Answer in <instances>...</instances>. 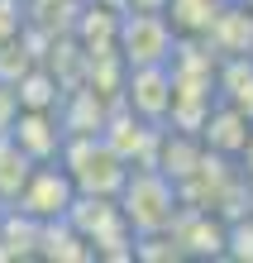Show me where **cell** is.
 I'll return each instance as SVG.
<instances>
[{
    "label": "cell",
    "instance_id": "cell-1",
    "mask_svg": "<svg viewBox=\"0 0 253 263\" xmlns=\"http://www.w3.org/2000/svg\"><path fill=\"white\" fill-rule=\"evenodd\" d=\"M124 220H129L134 235H158V230H167L177 220L182 211V196H177V182L167 173H158L153 163H139L129 167V177H124V187L115 192Z\"/></svg>",
    "mask_w": 253,
    "mask_h": 263
},
{
    "label": "cell",
    "instance_id": "cell-2",
    "mask_svg": "<svg viewBox=\"0 0 253 263\" xmlns=\"http://www.w3.org/2000/svg\"><path fill=\"white\" fill-rule=\"evenodd\" d=\"M57 163L67 167L76 192H86V196H115L124 187V177H129V163H124L101 134H67Z\"/></svg>",
    "mask_w": 253,
    "mask_h": 263
},
{
    "label": "cell",
    "instance_id": "cell-3",
    "mask_svg": "<svg viewBox=\"0 0 253 263\" xmlns=\"http://www.w3.org/2000/svg\"><path fill=\"white\" fill-rule=\"evenodd\" d=\"M67 225L91 244V258H134V230L115 196L76 192V201L67 206Z\"/></svg>",
    "mask_w": 253,
    "mask_h": 263
},
{
    "label": "cell",
    "instance_id": "cell-4",
    "mask_svg": "<svg viewBox=\"0 0 253 263\" xmlns=\"http://www.w3.org/2000/svg\"><path fill=\"white\" fill-rule=\"evenodd\" d=\"M177 48L163 10H120V29H115V53L124 58V67H148V63H167Z\"/></svg>",
    "mask_w": 253,
    "mask_h": 263
},
{
    "label": "cell",
    "instance_id": "cell-5",
    "mask_svg": "<svg viewBox=\"0 0 253 263\" xmlns=\"http://www.w3.org/2000/svg\"><path fill=\"white\" fill-rule=\"evenodd\" d=\"M72 201H76V182L67 177V167L62 163H34L29 177H24V187H20V196H14L10 206L34 215V220H62Z\"/></svg>",
    "mask_w": 253,
    "mask_h": 263
},
{
    "label": "cell",
    "instance_id": "cell-6",
    "mask_svg": "<svg viewBox=\"0 0 253 263\" xmlns=\"http://www.w3.org/2000/svg\"><path fill=\"white\" fill-rule=\"evenodd\" d=\"M120 105H124V110H134L139 120L167 125V110H172V72H167V63H148V67H124Z\"/></svg>",
    "mask_w": 253,
    "mask_h": 263
},
{
    "label": "cell",
    "instance_id": "cell-7",
    "mask_svg": "<svg viewBox=\"0 0 253 263\" xmlns=\"http://www.w3.org/2000/svg\"><path fill=\"white\" fill-rule=\"evenodd\" d=\"M158 134H163V125H153V120H139L134 110H124V105H115V110L105 115V125H101V139H105V144L115 148L129 167L153 163V153H158Z\"/></svg>",
    "mask_w": 253,
    "mask_h": 263
},
{
    "label": "cell",
    "instance_id": "cell-8",
    "mask_svg": "<svg viewBox=\"0 0 253 263\" xmlns=\"http://www.w3.org/2000/svg\"><path fill=\"white\" fill-rule=\"evenodd\" d=\"M167 235L177 239L182 258H225V220H220L215 211L182 206L177 220L167 225Z\"/></svg>",
    "mask_w": 253,
    "mask_h": 263
},
{
    "label": "cell",
    "instance_id": "cell-9",
    "mask_svg": "<svg viewBox=\"0 0 253 263\" xmlns=\"http://www.w3.org/2000/svg\"><path fill=\"white\" fill-rule=\"evenodd\" d=\"M10 139H14V144H20L34 163H57L67 129H62L57 110H20V115H14V125H10Z\"/></svg>",
    "mask_w": 253,
    "mask_h": 263
},
{
    "label": "cell",
    "instance_id": "cell-10",
    "mask_svg": "<svg viewBox=\"0 0 253 263\" xmlns=\"http://www.w3.org/2000/svg\"><path fill=\"white\" fill-rule=\"evenodd\" d=\"M201 43H205L215 58L253 53V10H244L239 0H220V10H215L210 29L201 34Z\"/></svg>",
    "mask_w": 253,
    "mask_h": 263
},
{
    "label": "cell",
    "instance_id": "cell-11",
    "mask_svg": "<svg viewBox=\"0 0 253 263\" xmlns=\"http://www.w3.org/2000/svg\"><path fill=\"white\" fill-rule=\"evenodd\" d=\"M253 134V120L244 110H234V105L215 101L210 110H205V125H201V144L210 153H225V158H239V148L248 144Z\"/></svg>",
    "mask_w": 253,
    "mask_h": 263
},
{
    "label": "cell",
    "instance_id": "cell-12",
    "mask_svg": "<svg viewBox=\"0 0 253 263\" xmlns=\"http://www.w3.org/2000/svg\"><path fill=\"white\" fill-rule=\"evenodd\" d=\"M215 101L234 105L253 120V53L239 58H220L215 63Z\"/></svg>",
    "mask_w": 253,
    "mask_h": 263
},
{
    "label": "cell",
    "instance_id": "cell-13",
    "mask_svg": "<svg viewBox=\"0 0 253 263\" xmlns=\"http://www.w3.org/2000/svg\"><path fill=\"white\" fill-rule=\"evenodd\" d=\"M10 86H14V96H20V110H57L62 91H67L48 63H34L29 72H20V82H10Z\"/></svg>",
    "mask_w": 253,
    "mask_h": 263
},
{
    "label": "cell",
    "instance_id": "cell-14",
    "mask_svg": "<svg viewBox=\"0 0 253 263\" xmlns=\"http://www.w3.org/2000/svg\"><path fill=\"white\" fill-rule=\"evenodd\" d=\"M38 258L86 263V258H91V244L67 225V215H62V220H43V230H38Z\"/></svg>",
    "mask_w": 253,
    "mask_h": 263
},
{
    "label": "cell",
    "instance_id": "cell-15",
    "mask_svg": "<svg viewBox=\"0 0 253 263\" xmlns=\"http://www.w3.org/2000/svg\"><path fill=\"white\" fill-rule=\"evenodd\" d=\"M215 10H220V0H167L163 5V14H167V24H172L177 39H201L205 29H210Z\"/></svg>",
    "mask_w": 253,
    "mask_h": 263
},
{
    "label": "cell",
    "instance_id": "cell-16",
    "mask_svg": "<svg viewBox=\"0 0 253 263\" xmlns=\"http://www.w3.org/2000/svg\"><path fill=\"white\" fill-rule=\"evenodd\" d=\"M29 167H34V158L14 144L10 134H0V211L10 206L14 196H20V187H24V177H29Z\"/></svg>",
    "mask_w": 253,
    "mask_h": 263
},
{
    "label": "cell",
    "instance_id": "cell-17",
    "mask_svg": "<svg viewBox=\"0 0 253 263\" xmlns=\"http://www.w3.org/2000/svg\"><path fill=\"white\" fill-rule=\"evenodd\" d=\"M225 258L253 263V211H239L225 220Z\"/></svg>",
    "mask_w": 253,
    "mask_h": 263
},
{
    "label": "cell",
    "instance_id": "cell-18",
    "mask_svg": "<svg viewBox=\"0 0 253 263\" xmlns=\"http://www.w3.org/2000/svg\"><path fill=\"white\" fill-rule=\"evenodd\" d=\"M24 34V0H0V43Z\"/></svg>",
    "mask_w": 253,
    "mask_h": 263
},
{
    "label": "cell",
    "instance_id": "cell-19",
    "mask_svg": "<svg viewBox=\"0 0 253 263\" xmlns=\"http://www.w3.org/2000/svg\"><path fill=\"white\" fill-rule=\"evenodd\" d=\"M14 115H20V96H14V86H10V82H0V134H10Z\"/></svg>",
    "mask_w": 253,
    "mask_h": 263
},
{
    "label": "cell",
    "instance_id": "cell-20",
    "mask_svg": "<svg viewBox=\"0 0 253 263\" xmlns=\"http://www.w3.org/2000/svg\"><path fill=\"white\" fill-rule=\"evenodd\" d=\"M234 163H239V177L253 187V134H248V144L239 148V158H234Z\"/></svg>",
    "mask_w": 253,
    "mask_h": 263
},
{
    "label": "cell",
    "instance_id": "cell-21",
    "mask_svg": "<svg viewBox=\"0 0 253 263\" xmlns=\"http://www.w3.org/2000/svg\"><path fill=\"white\" fill-rule=\"evenodd\" d=\"M167 0H124V10H163Z\"/></svg>",
    "mask_w": 253,
    "mask_h": 263
},
{
    "label": "cell",
    "instance_id": "cell-22",
    "mask_svg": "<svg viewBox=\"0 0 253 263\" xmlns=\"http://www.w3.org/2000/svg\"><path fill=\"white\" fill-rule=\"evenodd\" d=\"M239 5H244V10H253V0H239Z\"/></svg>",
    "mask_w": 253,
    "mask_h": 263
}]
</instances>
